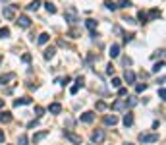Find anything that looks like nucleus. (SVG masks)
I'll list each match as a JSON object with an SVG mask.
<instances>
[{
	"instance_id": "1",
	"label": "nucleus",
	"mask_w": 166,
	"mask_h": 145,
	"mask_svg": "<svg viewBox=\"0 0 166 145\" xmlns=\"http://www.w3.org/2000/svg\"><path fill=\"white\" fill-rule=\"evenodd\" d=\"M64 18H66V22L68 23H72V25H74V23H77V10H75L74 6H70V8H66V14H64Z\"/></svg>"
},
{
	"instance_id": "2",
	"label": "nucleus",
	"mask_w": 166,
	"mask_h": 145,
	"mask_svg": "<svg viewBox=\"0 0 166 145\" xmlns=\"http://www.w3.org/2000/svg\"><path fill=\"white\" fill-rule=\"evenodd\" d=\"M139 141L141 143H155V141H159V134H139Z\"/></svg>"
},
{
	"instance_id": "3",
	"label": "nucleus",
	"mask_w": 166,
	"mask_h": 145,
	"mask_svg": "<svg viewBox=\"0 0 166 145\" xmlns=\"http://www.w3.org/2000/svg\"><path fill=\"white\" fill-rule=\"evenodd\" d=\"M91 139H93V143H103V141H104V132H103V130H97V132H93Z\"/></svg>"
},
{
	"instance_id": "4",
	"label": "nucleus",
	"mask_w": 166,
	"mask_h": 145,
	"mask_svg": "<svg viewBox=\"0 0 166 145\" xmlns=\"http://www.w3.org/2000/svg\"><path fill=\"white\" fill-rule=\"evenodd\" d=\"M15 10H18V6H8V8H4V18H6V19H14Z\"/></svg>"
},
{
	"instance_id": "5",
	"label": "nucleus",
	"mask_w": 166,
	"mask_h": 145,
	"mask_svg": "<svg viewBox=\"0 0 166 145\" xmlns=\"http://www.w3.org/2000/svg\"><path fill=\"white\" fill-rule=\"evenodd\" d=\"M15 23H18L19 27H29L31 25V19L27 18V16H19V18L15 19Z\"/></svg>"
},
{
	"instance_id": "6",
	"label": "nucleus",
	"mask_w": 166,
	"mask_h": 145,
	"mask_svg": "<svg viewBox=\"0 0 166 145\" xmlns=\"http://www.w3.org/2000/svg\"><path fill=\"white\" fill-rule=\"evenodd\" d=\"M64 135H66V138L70 139L72 143H75V145H79V143H81V135H77V134H72V132H66Z\"/></svg>"
},
{
	"instance_id": "7",
	"label": "nucleus",
	"mask_w": 166,
	"mask_h": 145,
	"mask_svg": "<svg viewBox=\"0 0 166 145\" xmlns=\"http://www.w3.org/2000/svg\"><path fill=\"white\" fill-rule=\"evenodd\" d=\"M104 124H106V126H114V124H118V116H116V114H106V116H104Z\"/></svg>"
},
{
	"instance_id": "8",
	"label": "nucleus",
	"mask_w": 166,
	"mask_h": 145,
	"mask_svg": "<svg viewBox=\"0 0 166 145\" xmlns=\"http://www.w3.org/2000/svg\"><path fill=\"white\" fill-rule=\"evenodd\" d=\"M15 80V74L14 72H10V74H2V76H0V83H8V81H14Z\"/></svg>"
},
{
	"instance_id": "9",
	"label": "nucleus",
	"mask_w": 166,
	"mask_h": 145,
	"mask_svg": "<svg viewBox=\"0 0 166 145\" xmlns=\"http://www.w3.org/2000/svg\"><path fill=\"white\" fill-rule=\"evenodd\" d=\"M33 103V99L31 97H21V99H15L14 101V106H19V105H31Z\"/></svg>"
},
{
	"instance_id": "10",
	"label": "nucleus",
	"mask_w": 166,
	"mask_h": 145,
	"mask_svg": "<svg viewBox=\"0 0 166 145\" xmlns=\"http://www.w3.org/2000/svg\"><path fill=\"white\" fill-rule=\"evenodd\" d=\"M48 135V130H43V132H37V134L33 135V143H39L41 139H44Z\"/></svg>"
},
{
	"instance_id": "11",
	"label": "nucleus",
	"mask_w": 166,
	"mask_h": 145,
	"mask_svg": "<svg viewBox=\"0 0 166 145\" xmlns=\"http://www.w3.org/2000/svg\"><path fill=\"white\" fill-rule=\"evenodd\" d=\"M48 110H50L52 114H60L62 112V105H60V103H52V105L48 106Z\"/></svg>"
},
{
	"instance_id": "12",
	"label": "nucleus",
	"mask_w": 166,
	"mask_h": 145,
	"mask_svg": "<svg viewBox=\"0 0 166 145\" xmlns=\"http://www.w3.org/2000/svg\"><path fill=\"white\" fill-rule=\"evenodd\" d=\"M93 120H95V114H93V112H83V114H81V122L91 124Z\"/></svg>"
},
{
	"instance_id": "13",
	"label": "nucleus",
	"mask_w": 166,
	"mask_h": 145,
	"mask_svg": "<svg viewBox=\"0 0 166 145\" xmlns=\"http://www.w3.org/2000/svg\"><path fill=\"white\" fill-rule=\"evenodd\" d=\"M124 77H125V81H128V83H133V81H135V74H133L131 70H125Z\"/></svg>"
},
{
	"instance_id": "14",
	"label": "nucleus",
	"mask_w": 166,
	"mask_h": 145,
	"mask_svg": "<svg viewBox=\"0 0 166 145\" xmlns=\"http://www.w3.org/2000/svg\"><path fill=\"white\" fill-rule=\"evenodd\" d=\"M54 54H56V48H54V47H48L46 51H44V58H46V60H50Z\"/></svg>"
},
{
	"instance_id": "15",
	"label": "nucleus",
	"mask_w": 166,
	"mask_h": 145,
	"mask_svg": "<svg viewBox=\"0 0 166 145\" xmlns=\"http://www.w3.org/2000/svg\"><path fill=\"white\" fill-rule=\"evenodd\" d=\"M85 25H87V29L91 33H95V29H97V22L95 19H87V22H85Z\"/></svg>"
},
{
	"instance_id": "16",
	"label": "nucleus",
	"mask_w": 166,
	"mask_h": 145,
	"mask_svg": "<svg viewBox=\"0 0 166 145\" xmlns=\"http://www.w3.org/2000/svg\"><path fill=\"white\" fill-rule=\"evenodd\" d=\"M39 6H41V0H33V2L27 6V10H29V12H35V10H39Z\"/></svg>"
},
{
	"instance_id": "17",
	"label": "nucleus",
	"mask_w": 166,
	"mask_h": 145,
	"mask_svg": "<svg viewBox=\"0 0 166 145\" xmlns=\"http://www.w3.org/2000/svg\"><path fill=\"white\" fill-rule=\"evenodd\" d=\"M108 54H110L112 58H116V56L120 54V47H118V45H112V47H110V52H108Z\"/></svg>"
},
{
	"instance_id": "18",
	"label": "nucleus",
	"mask_w": 166,
	"mask_h": 145,
	"mask_svg": "<svg viewBox=\"0 0 166 145\" xmlns=\"http://www.w3.org/2000/svg\"><path fill=\"white\" fill-rule=\"evenodd\" d=\"M48 39H50V35H48V33H41V35H39V45L48 43Z\"/></svg>"
},
{
	"instance_id": "19",
	"label": "nucleus",
	"mask_w": 166,
	"mask_h": 145,
	"mask_svg": "<svg viewBox=\"0 0 166 145\" xmlns=\"http://www.w3.org/2000/svg\"><path fill=\"white\" fill-rule=\"evenodd\" d=\"M156 18H160V10H151L149 12L147 19H156Z\"/></svg>"
},
{
	"instance_id": "20",
	"label": "nucleus",
	"mask_w": 166,
	"mask_h": 145,
	"mask_svg": "<svg viewBox=\"0 0 166 145\" xmlns=\"http://www.w3.org/2000/svg\"><path fill=\"white\" fill-rule=\"evenodd\" d=\"M125 106H128V105H125L124 101H116L114 105H112V109H114V110H122V109H125Z\"/></svg>"
},
{
	"instance_id": "21",
	"label": "nucleus",
	"mask_w": 166,
	"mask_h": 145,
	"mask_svg": "<svg viewBox=\"0 0 166 145\" xmlns=\"http://www.w3.org/2000/svg\"><path fill=\"white\" fill-rule=\"evenodd\" d=\"M124 124H125V126H131V124H133V116H131V112H128V114L124 116Z\"/></svg>"
},
{
	"instance_id": "22",
	"label": "nucleus",
	"mask_w": 166,
	"mask_h": 145,
	"mask_svg": "<svg viewBox=\"0 0 166 145\" xmlns=\"http://www.w3.org/2000/svg\"><path fill=\"white\" fill-rule=\"evenodd\" d=\"M10 120H12L10 112H0V122H10Z\"/></svg>"
},
{
	"instance_id": "23",
	"label": "nucleus",
	"mask_w": 166,
	"mask_h": 145,
	"mask_svg": "<svg viewBox=\"0 0 166 145\" xmlns=\"http://www.w3.org/2000/svg\"><path fill=\"white\" fill-rule=\"evenodd\" d=\"M129 6H131L129 0H118V4H116V8H129Z\"/></svg>"
},
{
	"instance_id": "24",
	"label": "nucleus",
	"mask_w": 166,
	"mask_h": 145,
	"mask_svg": "<svg viewBox=\"0 0 166 145\" xmlns=\"http://www.w3.org/2000/svg\"><path fill=\"white\" fill-rule=\"evenodd\" d=\"M8 35H10V29L8 27H0V39H6Z\"/></svg>"
},
{
	"instance_id": "25",
	"label": "nucleus",
	"mask_w": 166,
	"mask_h": 145,
	"mask_svg": "<svg viewBox=\"0 0 166 145\" xmlns=\"http://www.w3.org/2000/svg\"><path fill=\"white\" fill-rule=\"evenodd\" d=\"M44 8H46V10H48V14H56V6H54V4L46 2V4H44Z\"/></svg>"
},
{
	"instance_id": "26",
	"label": "nucleus",
	"mask_w": 166,
	"mask_h": 145,
	"mask_svg": "<svg viewBox=\"0 0 166 145\" xmlns=\"http://www.w3.org/2000/svg\"><path fill=\"white\" fill-rule=\"evenodd\" d=\"M27 141H29V139H27V135H19V138H18V145H27Z\"/></svg>"
},
{
	"instance_id": "27",
	"label": "nucleus",
	"mask_w": 166,
	"mask_h": 145,
	"mask_svg": "<svg viewBox=\"0 0 166 145\" xmlns=\"http://www.w3.org/2000/svg\"><path fill=\"white\" fill-rule=\"evenodd\" d=\"M145 89H147V83H137V85H135V91H137V93H143Z\"/></svg>"
},
{
	"instance_id": "28",
	"label": "nucleus",
	"mask_w": 166,
	"mask_h": 145,
	"mask_svg": "<svg viewBox=\"0 0 166 145\" xmlns=\"http://www.w3.org/2000/svg\"><path fill=\"white\" fill-rule=\"evenodd\" d=\"M139 22L141 23H147L149 19H147V14H145V12H139Z\"/></svg>"
},
{
	"instance_id": "29",
	"label": "nucleus",
	"mask_w": 166,
	"mask_h": 145,
	"mask_svg": "<svg viewBox=\"0 0 166 145\" xmlns=\"http://www.w3.org/2000/svg\"><path fill=\"white\" fill-rule=\"evenodd\" d=\"M104 6H106L108 10H116V4H114V2H110V0H106V2H104Z\"/></svg>"
},
{
	"instance_id": "30",
	"label": "nucleus",
	"mask_w": 166,
	"mask_h": 145,
	"mask_svg": "<svg viewBox=\"0 0 166 145\" xmlns=\"http://www.w3.org/2000/svg\"><path fill=\"white\" fill-rule=\"evenodd\" d=\"M120 85H122V80H118V77H114V80H112V87H116V89H118Z\"/></svg>"
},
{
	"instance_id": "31",
	"label": "nucleus",
	"mask_w": 166,
	"mask_h": 145,
	"mask_svg": "<svg viewBox=\"0 0 166 145\" xmlns=\"http://www.w3.org/2000/svg\"><path fill=\"white\" fill-rule=\"evenodd\" d=\"M164 68V62H159V64H155V68H153V72H159V70Z\"/></svg>"
},
{
	"instance_id": "32",
	"label": "nucleus",
	"mask_w": 166,
	"mask_h": 145,
	"mask_svg": "<svg viewBox=\"0 0 166 145\" xmlns=\"http://www.w3.org/2000/svg\"><path fill=\"white\" fill-rule=\"evenodd\" d=\"M43 112H44L43 106H35V114H37V116H43Z\"/></svg>"
},
{
	"instance_id": "33",
	"label": "nucleus",
	"mask_w": 166,
	"mask_h": 145,
	"mask_svg": "<svg viewBox=\"0 0 166 145\" xmlns=\"http://www.w3.org/2000/svg\"><path fill=\"white\" fill-rule=\"evenodd\" d=\"M97 109H99V110H104V109H106V105H104L103 101H99V103H97Z\"/></svg>"
},
{
	"instance_id": "34",
	"label": "nucleus",
	"mask_w": 166,
	"mask_h": 145,
	"mask_svg": "<svg viewBox=\"0 0 166 145\" xmlns=\"http://www.w3.org/2000/svg\"><path fill=\"white\" fill-rule=\"evenodd\" d=\"M118 89H120V91H118V95H120V97H124V95L128 93V89H124V87H118Z\"/></svg>"
},
{
	"instance_id": "35",
	"label": "nucleus",
	"mask_w": 166,
	"mask_h": 145,
	"mask_svg": "<svg viewBox=\"0 0 166 145\" xmlns=\"http://www.w3.org/2000/svg\"><path fill=\"white\" fill-rule=\"evenodd\" d=\"M106 72H108V74H114V66L108 64V66H106Z\"/></svg>"
},
{
	"instance_id": "36",
	"label": "nucleus",
	"mask_w": 166,
	"mask_h": 145,
	"mask_svg": "<svg viewBox=\"0 0 166 145\" xmlns=\"http://www.w3.org/2000/svg\"><path fill=\"white\" fill-rule=\"evenodd\" d=\"M21 60H23V62H29V60H31V56H29V54H23V56H21Z\"/></svg>"
},
{
	"instance_id": "37",
	"label": "nucleus",
	"mask_w": 166,
	"mask_h": 145,
	"mask_svg": "<svg viewBox=\"0 0 166 145\" xmlns=\"http://www.w3.org/2000/svg\"><path fill=\"white\" fill-rule=\"evenodd\" d=\"M2 141H4V132L0 130V143H2Z\"/></svg>"
},
{
	"instance_id": "38",
	"label": "nucleus",
	"mask_w": 166,
	"mask_h": 145,
	"mask_svg": "<svg viewBox=\"0 0 166 145\" xmlns=\"http://www.w3.org/2000/svg\"><path fill=\"white\" fill-rule=\"evenodd\" d=\"M2 106H4V101H2V99H0V109H2Z\"/></svg>"
},
{
	"instance_id": "39",
	"label": "nucleus",
	"mask_w": 166,
	"mask_h": 145,
	"mask_svg": "<svg viewBox=\"0 0 166 145\" xmlns=\"http://www.w3.org/2000/svg\"><path fill=\"white\" fill-rule=\"evenodd\" d=\"M0 62H2V58H0Z\"/></svg>"
}]
</instances>
